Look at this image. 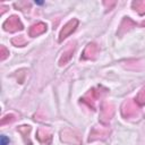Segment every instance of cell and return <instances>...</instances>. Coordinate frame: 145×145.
Returning <instances> with one entry per match:
<instances>
[{"instance_id": "obj_1", "label": "cell", "mask_w": 145, "mask_h": 145, "mask_svg": "<svg viewBox=\"0 0 145 145\" xmlns=\"http://www.w3.org/2000/svg\"><path fill=\"white\" fill-rule=\"evenodd\" d=\"M139 105L135 102V100H127L121 106V114L127 119L137 118L139 116Z\"/></svg>"}, {"instance_id": "obj_2", "label": "cell", "mask_w": 145, "mask_h": 145, "mask_svg": "<svg viewBox=\"0 0 145 145\" xmlns=\"http://www.w3.org/2000/svg\"><path fill=\"white\" fill-rule=\"evenodd\" d=\"M113 113H114V108L111 103L109 102H104L102 105H101V110H100V122L104 126H106L111 118L113 117Z\"/></svg>"}, {"instance_id": "obj_3", "label": "cell", "mask_w": 145, "mask_h": 145, "mask_svg": "<svg viewBox=\"0 0 145 145\" xmlns=\"http://www.w3.org/2000/svg\"><path fill=\"white\" fill-rule=\"evenodd\" d=\"M60 138L62 142L70 144V145H80L82 138L77 133H75L71 129H63L60 131Z\"/></svg>"}, {"instance_id": "obj_4", "label": "cell", "mask_w": 145, "mask_h": 145, "mask_svg": "<svg viewBox=\"0 0 145 145\" xmlns=\"http://www.w3.org/2000/svg\"><path fill=\"white\" fill-rule=\"evenodd\" d=\"M110 134V129L104 126V127H93L92 130L89 131V137H88V142H94V140H99V139H105Z\"/></svg>"}, {"instance_id": "obj_5", "label": "cell", "mask_w": 145, "mask_h": 145, "mask_svg": "<svg viewBox=\"0 0 145 145\" xmlns=\"http://www.w3.org/2000/svg\"><path fill=\"white\" fill-rule=\"evenodd\" d=\"M2 27L6 32H17L23 29V24L17 16H10L8 19L5 20Z\"/></svg>"}, {"instance_id": "obj_6", "label": "cell", "mask_w": 145, "mask_h": 145, "mask_svg": "<svg viewBox=\"0 0 145 145\" xmlns=\"http://www.w3.org/2000/svg\"><path fill=\"white\" fill-rule=\"evenodd\" d=\"M100 96H101V91H100V88L93 87V88H91L83 97H80V101L84 102V103H86L91 109L94 110V109H95L94 103H95V101H96Z\"/></svg>"}, {"instance_id": "obj_7", "label": "cell", "mask_w": 145, "mask_h": 145, "mask_svg": "<svg viewBox=\"0 0 145 145\" xmlns=\"http://www.w3.org/2000/svg\"><path fill=\"white\" fill-rule=\"evenodd\" d=\"M77 26H78V19H76V18L70 19L62 27V29L60 31V33H59V42H62L67 36H69L70 34H72L75 32V29L77 28Z\"/></svg>"}, {"instance_id": "obj_8", "label": "cell", "mask_w": 145, "mask_h": 145, "mask_svg": "<svg viewBox=\"0 0 145 145\" xmlns=\"http://www.w3.org/2000/svg\"><path fill=\"white\" fill-rule=\"evenodd\" d=\"M100 52V48L96 43H88L84 51H83V54H82V59H85V60H93L97 57Z\"/></svg>"}, {"instance_id": "obj_9", "label": "cell", "mask_w": 145, "mask_h": 145, "mask_svg": "<svg viewBox=\"0 0 145 145\" xmlns=\"http://www.w3.org/2000/svg\"><path fill=\"white\" fill-rule=\"evenodd\" d=\"M36 138L39 139V142L41 144L44 145H51L52 143V134L49 129L46 128H39L36 131Z\"/></svg>"}, {"instance_id": "obj_10", "label": "cell", "mask_w": 145, "mask_h": 145, "mask_svg": "<svg viewBox=\"0 0 145 145\" xmlns=\"http://www.w3.org/2000/svg\"><path fill=\"white\" fill-rule=\"evenodd\" d=\"M137 26V24L134 22V20H131L129 17H123V19H122V22L120 23V26H119V28H118V32H117V35L118 36H122L125 33H127L130 28H133V27H136Z\"/></svg>"}, {"instance_id": "obj_11", "label": "cell", "mask_w": 145, "mask_h": 145, "mask_svg": "<svg viewBox=\"0 0 145 145\" xmlns=\"http://www.w3.org/2000/svg\"><path fill=\"white\" fill-rule=\"evenodd\" d=\"M75 42H70L69 44H68V46L65 49V51L62 52V56H61V58L59 59V66H63V65H66L70 59H71V57H72V53H74V51H75Z\"/></svg>"}, {"instance_id": "obj_12", "label": "cell", "mask_w": 145, "mask_h": 145, "mask_svg": "<svg viewBox=\"0 0 145 145\" xmlns=\"http://www.w3.org/2000/svg\"><path fill=\"white\" fill-rule=\"evenodd\" d=\"M48 29V26L46 24L42 23V22H39L36 24H33L31 27H29V31H28V35L32 36V37H36L43 33H45Z\"/></svg>"}, {"instance_id": "obj_13", "label": "cell", "mask_w": 145, "mask_h": 145, "mask_svg": "<svg viewBox=\"0 0 145 145\" xmlns=\"http://www.w3.org/2000/svg\"><path fill=\"white\" fill-rule=\"evenodd\" d=\"M17 131L23 136V139H24V143L25 145H32V142H31V138H29V133H31V126H19L17 128Z\"/></svg>"}, {"instance_id": "obj_14", "label": "cell", "mask_w": 145, "mask_h": 145, "mask_svg": "<svg viewBox=\"0 0 145 145\" xmlns=\"http://www.w3.org/2000/svg\"><path fill=\"white\" fill-rule=\"evenodd\" d=\"M131 7L139 15H144L145 14V0H136V1H133Z\"/></svg>"}, {"instance_id": "obj_15", "label": "cell", "mask_w": 145, "mask_h": 145, "mask_svg": "<svg viewBox=\"0 0 145 145\" xmlns=\"http://www.w3.org/2000/svg\"><path fill=\"white\" fill-rule=\"evenodd\" d=\"M135 102L138 105H144L145 104V86L140 88V91L138 92L137 96L135 97Z\"/></svg>"}, {"instance_id": "obj_16", "label": "cell", "mask_w": 145, "mask_h": 145, "mask_svg": "<svg viewBox=\"0 0 145 145\" xmlns=\"http://www.w3.org/2000/svg\"><path fill=\"white\" fill-rule=\"evenodd\" d=\"M15 8L24 11V12H27L29 9H31V3L27 2V1H20V2H16L15 3Z\"/></svg>"}, {"instance_id": "obj_17", "label": "cell", "mask_w": 145, "mask_h": 145, "mask_svg": "<svg viewBox=\"0 0 145 145\" xmlns=\"http://www.w3.org/2000/svg\"><path fill=\"white\" fill-rule=\"evenodd\" d=\"M11 43L15 45V46H25L27 44V41L24 36H16L11 40Z\"/></svg>"}, {"instance_id": "obj_18", "label": "cell", "mask_w": 145, "mask_h": 145, "mask_svg": "<svg viewBox=\"0 0 145 145\" xmlns=\"http://www.w3.org/2000/svg\"><path fill=\"white\" fill-rule=\"evenodd\" d=\"M15 119H16V118H15L14 114H7V116H5L3 118H1L0 125L3 126V125H6V123H10V122H12Z\"/></svg>"}, {"instance_id": "obj_19", "label": "cell", "mask_w": 145, "mask_h": 145, "mask_svg": "<svg viewBox=\"0 0 145 145\" xmlns=\"http://www.w3.org/2000/svg\"><path fill=\"white\" fill-rule=\"evenodd\" d=\"M8 56H9V50L5 45H1L0 46V60L3 61Z\"/></svg>"}, {"instance_id": "obj_20", "label": "cell", "mask_w": 145, "mask_h": 145, "mask_svg": "<svg viewBox=\"0 0 145 145\" xmlns=\"http://www.w3.org/2000/svg\"><path fill=\"white\" fill-rule=\"evenodd\" d=\"M0 145H9V138H7L5 135L1 136V143Z\"/></svg>"}, {"instance_id": "obj_21", "label": "cell", "mask_w": 145, "mask_h": 145, "mask_svg": "<svg viewBox=\"0 0 145 145\" xmlns=\"http://www.w3.org/2000/svg\"><path fill=\"white\" fill-rule=\"evenodd\" d=\"M103 5H104V6H109V7H108V9H109V10H111V9H112V7H114V6H116V2H108V1H104V2H103ZM108 9H106V10H108Z\"/></svg>"}, {"instance_id": "obj_22", "label": "cell", "mask_w": 145, "mask_h": 145, "mask_svg": "<svg viewBox=\"0 0 145 145\" xmlns=\"http://www.w3.org/2000/svg\"><path fill=\"white\" fill-rule=\"evenodd\" d=\"M7 8H8V7H6V6H3V5H2V6H1V9H2V10H1V12H0V14L2 15V14L6 11V9H7Z\"/></svg>"}]
</instances>
